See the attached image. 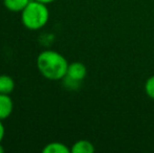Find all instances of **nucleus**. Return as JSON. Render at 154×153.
I'll return each instance as SVG.
<instances>
[{
    "label": "nucleus",
    "mask_w": 154,
    "mask_h": 153,
    "mask_svg": "<svg viewBox=\"0 0 154 153\" xmlns=\"http://www.w3.org/2000/svg\"><path fill=\"white\" fill-rule=\"evenodd\" d=\"M49 12L46 4L39 1L29 2L26 8L21 12V20L26 29L32 31L40 29L48 22Z\"/></svg>",
    "instance_id": "2"
},
{
    "label": "nucleus",
    "mask_w": 154,
    "mask_h": 153,
    "mask_svg": "<svg viewBox=\"0 0 154 153\" xmlns=\"http://www.w3.org/2000/svg\"><path fill=\"white\" fill-rule=\"evenodd\" d=\"M145 90H146V93L148 94V96H150L151 99L154 100V76L150 77L146 81Z\"/></svg>",
    "instance_id": "9"
},
{
    "label": "nucleus",
    "mask_w": 154,
    "mask_h": 153,
    "mask_svg": "<svg viewBox=\"0 0 154 153\" xmlns=\"http://www.w3.org/2000/svg\"><path fill=\"white\" fill-rule=\"evenodd\" d=\"M15 89V81L8 75L0 76V93L10 94Z\"/></svg>",
    "instance_id": "6"
},
{
    "label": "nucleus",
    "mask_w": 154,
    "mask_h": 153,
    "mask_svg": "<svg viewBox=\"0 0 154 153\" xmlns=\"http://www.w3.org/2000/svg\"><path fill=\"white\" fill-rule=\"evenodd\" d=\"M68 64L65 57L55 50H44L37 58L39 72L51 81L63 80L66 76Z\"/></svg>",
    "instance_id": "1"
},
{
    "label": "nucleus",
    "mask_w": 154,
    "mask_h": 153,
    "mask_svg": "<svg viewBox=\"0 0 154 153\" xmlns=\"http://www.w3.org/2000/svg\"><path fill=\"white\" fill-rule=\"evenodd\" d=\"M3 152H4V148L2 147L1 143H0V153H3Z\"/></svg>",
    "instance_id": "12"
},
{
    "label": "nucleus",
    "mask_w": 154,
    "mask_h": 153,
    "mask_svg": "<svg viewBox=\"0 0 154 153\" xmlns=\"http://www.w3.org/2000/svg\"><path fill=\"white\" fill-rule=\"evenodd\" d=\"M31 0H3V4L11 12H22Z\"/></svg>",
    "instance_id": "7"
},
{
    "label": "nucleus",
    "mask_w": 154,
    "mask_h": 153,
    "mask_svg": "<svg viewBox=\"0 0 154 153\" xmlns=\"http://www.w3.org/2000/svg\"><path fill=\"white\" fill-rule=\"evenodd\" d=\"M36 1L42 2V3H44V4H48V3H51V2H54L55 0H36Z\"/></svg>",
    "instance_id": "11"
},
{
    "label": "nucleus",
    "mask_w": 154,
    "mask_h": 153,
    "mask_svg": "<svg viewBox=\"0 0 154 153\" xmlns=\"http://www.w3.org/2000/svg\"><path fill=\"white\" fill-rule=\"evenodd\" d=\"M42 151L43 153H69L71 152V150L65 144L59 143V142H53V143L45 145Z\"/></svg>",
    "instance_id": "8"
},
{
    "label": "nucleus",
    "mask_w": 154,
    "mask_h": 153,
    "mask_svg": "<svg viewBox=\"0 0 154 153\" xmlns=\"http://www.w3.org/2000/svg\"><path fill=\"white\" fill-rule=\"evenodd\" d=\"M87 75V68L81 62H72L68 64L66 76L63 78L65 85L69 88H75L85 79Z\"/></svg>",
    "instance_id": "3"
},
{
    "label": "nucleus",
    "mask_w": 154,
    "mask_h": 153,
    "mask_svg": "<svg viewBox=\"0 0 154 153\" xmlns=\"http://www.w3.org/2000/svg\"><path fill=\"white\" fill-rule=\"evenodd\" d=\"M4 134H5V129H4L3 124H2L1 120H0V143H1L2 139H3Z\"/></svg>",
    "instance_id": "10"
},
{
    "label": "nucleus",
    "mask_w": 154,
    "mask_h": 153,
    "mask_svg": "<svg viewBox=\"0 0 154 153\" xmlns=\"http://www.w3.org/2000/svg\"><path fill=\"white\" fill-rule=\"evenodd\" d=\"M14 103L8 94L0 93V120H5L12 115Z\"/></svg>",
    "instance_id": "4"
},
{
    "label": "nucleus",
    "mask_w": 154,
    "mask_h": 153,
    "mask_svg": "<svg viewBox=\"0 0 154 153\" xmlns=\"http://www.w3.org/2000/svg\"><path fill=\"white\" fill-rule=\"evenodd\" d=\"M70 150L72 153H92L94 151V146L92 145L91 142L81 139L75 142Z\"/></svg>",
    "instance_id": "5"
}]
</instances>
